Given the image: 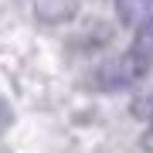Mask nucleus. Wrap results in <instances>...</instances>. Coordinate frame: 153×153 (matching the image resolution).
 I'll list each match as a JSON object with an SVG mask.
<instances>
[{
  "mask_svg": "<svg viewBox=\"0 0 153 153\" xmlns=\"http://www.w3.org/2000/svg\"><path fill=\"white\" fill-rule=\"evenodd\" d=\"M153 61H146L143 55H136V51H123V55H116L109 61H102V65L95 68L92 82L99 92H126V88H136L146 82Z\"/></svg>",
  "mask_w": 153,
  "mask_h": 153,
  "instance_id": "obj_1",
  "label": "nucleus"
},
{
  "mask_svg": "<svg viewBox=\"0 0 153 153\" xmlns=\"http://www.w3.org/2000/svg\"><path fill=\"white\" fill-rule=\"evenodd\" d=\"M116 17H119V24L140 31L153 24V0H116Z\"/></svg>",
  "mask_w": 153,
  "mask_h": 153,
  "instance_id": "obj_2",
  "label": "nucleus"
},
{
  "mask_svg": "<svg viewBox=\"0 0 153 153\" xmlns=\"http://www.w3.org/2000/svg\"><path fill=\"white\" fill-rule=\"evenodd\" d=\"M129 112L136 116V119H153V85H146L143 92H136V99L129 102Z\"/></svg>",
  "mask_w": 153,
  "mask_h": 153,
  "instance_id": "obj_3",
  "label": "nucleus"
},
{
  "mask_svg": "<svg viewBox=\"0 0 153 153\" xmlns=\"http://www.w3.org/2000/svg\"><path fill=\"white\" fill-rule=\"evenodd\" d=\"M136 55H143L146 61H153V24H146V27L133 31V44H129Z\"/></svg>",
  "mask_w": 153,
  "mask_h": 153,
  "instance_id": "obj_4",
  "label": "nucleus"
},
{
  "mask_svg": "<svg viewBox=\"0 0 153 153\" xmlns=\"http://www.w3.org/2000/svg\"><path fill=\"white\" fill-rule=\"evenodd\" d=\"M41 17H51L48 10H61V17H71V0H34Z\"/></svg>",
  "mask_w": 153,
  "mask_h": 153,
  "instance_id": "obj_5",
  "label": "nucleus"
},
{
  "mask_svg": "<svg viewBox=\"0 0 153 153\" xmlns=\"http://www.w3.org/2000/svg\"><path fill=\"white\" fill-rule=\"evenodd\" d=\"M10 123H14V112H10V105H7L4 99H0V133H4Z\"/></svg>",
  "mask_w": 153,
  "mask_h": 153,
  "instance_id": "obj_6",
  "label": "nucleus"
},
{
  "mask_svg": "<svg viewBox=\"0 0 153 153\" xmlns=\"http://www.w3.org/2000/svg\"><path fill=\"white\" fill-rule=\"evenodd\" d=\"M140 146L146 150V153H153V123L146 126V129H143V136H140Z\"/></svg>",
  "mask_w": 153,
  "mask_h": 153,
  "instance_id": "obj_7",
  "label": "nucleus"
}]
</instances>
